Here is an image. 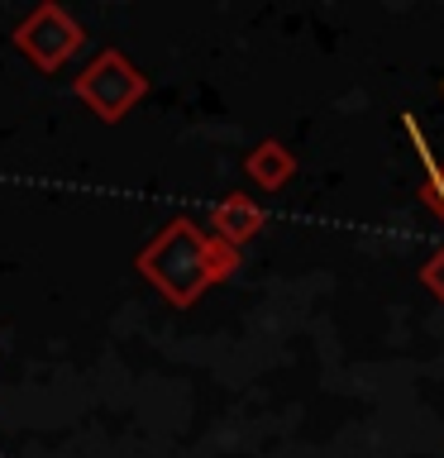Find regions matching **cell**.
Wrapping results in <instances>:
<instances>
[{"instance_id":"3","label":"cell","mask_w":444,"mask_h":458,"mask_svg":"<svg viewBox=\"0 0 444 458\" xmlns=\"http://www.w3.org/2000/svg\"><path fill=\"white\" fill-rule=\"evenodd\" d=\"M81 24L72 20V14L63 5H38V10H29L20 24H14V48H20L29 63H34L38 72H63L67 57H77L81 53Z\"/></svg>"},{"instance_id":"6","label":"cell","mask_w":444,"mask_h":458,"mask_svg":"<svg viewBox=\"0 0 444 458\" xmlns=\"http://www.w3.org/2000/svg\"><path fill=\"white\" fill-rule=\"evenodd\" d=\"M406 134L415 139V148H421V163H425V186H421V196H425V206L444 220V153L425 139V129H421V120H415V114H406Z\"/></svg>"},{"instance_id":"7","label":"cell","mask_w":444,"mask_h":458,"mask_svg":"<svg viewBox=\"0 0 444 458\" xmlns=\"http://www.w3.org/2000/svg\"><path fill=\"white\" fill-rule=\"evenodd\" d=\"M421 282H425L430 292H435V296L444 301V249L425 258V267H421Z\"/></svg>"},{"instance_id":"2","label":"cell","mask_w":444,"mask_h":458,"mask_svg":"<svg viewBox=\"0 0 444 458\" xmlns=\"http://www.w3.org/2000/svg\"><path fill=\"white\" fill-rule=\"evenodd\" d=\"M72 91H77V100L96 114V120L120 124L124 114L134 110L143 96H149V77H143V72L129 63L120 48H100L91 63L77 72Z\"/></svg>"},{"instance_id":"5","label":"cell","mask_w":444,"mask_h":458,"mask_svg":"<svg viewBox=\"0 0 444 458\" xmlns=\"http://www.w3.org/2000/svg\"><path fill=\"white\" fill-rule=\"evenodd\" d=\"M243 172H249L253 186H263V191H282V186L296 177V157H292V148H282L278 139H263L249 157H243Z\"/></svg>"},{"instance_id":"4","label":"cell","mask_w":444,"mask_h":458,"mask_svg":"<svg viewBox=\"0 0 444 458\" xmlns=\"http://www.w3.org/2000/svg\"><path fill=\"white\" fill-rule=\"evenodd\" d=\"M258 229H263V210H258L253 196L235 191V196H225L210 206V234L220 243H229V249H243Z\"/></svg>"},{"instance_id":"1","label":"cell","mask_w":444,"mask_h":458,"mask_svg":"<svg viewBox=\"0 0 444 458\" xmlns=\"http://www.w3.org/2000/svg\"><path fill=\"white\" fill-rule=\"evenodd\" d=\"M139 277H149L172 306H196L215 282H229L239 272V249H229L201 229L196 220L177 215L172 225H163L158 234L134 253Z\"/></svg>"}]
</instances>
